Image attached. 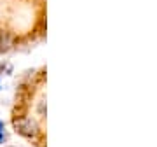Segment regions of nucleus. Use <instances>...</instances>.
Masks as SVG:
<instances>
[{
    "mask_svg": "<svg viewBox=\"0 0 157 147\" xmlns=\"http://www.w3.org/2000/svg\"><path fill=\"white\" fill-rule=\"evenodd\" d=\"M45 67L25 72L16 89L14 109H12V128L23 137L30 145L47 147V117H45V100H47V75Z\"/></svg>",
    "mask_w": 157,
    "mask_h": 147,
    "instance_id": "nucleus-1",
    "label": "nucleus"
},
{
    "mask_svg": "<svg viewBox=\"0 0 157 147\" xmlns=\"http://www.w3.org/2000/svg\"><path fill=\"white\" fill-rule=\"evenodd\" d=\"M0 131H4V123L0 121Z\"/></svg>",
    "mask_w": 157,
    "mask_h": 147,
    "instance_id": "nucleus-3",
    "label": "nucleus"
},
{
    "mask_svg": "<svg viewBox=\"0 0 157 147\" xmlns=\"http://www.w3.org/2000/svg\"><path fill=\"white\" fill-rule=\"evenodd\" d=\"M4 140H6V133H4V131H0V144H2Z\"/></svg>",
    "mask_w": 157,
    "mask_h": 147,
    "instance_id": "nucleus-2",
    "label": "nucleus"
}]
</instances>
